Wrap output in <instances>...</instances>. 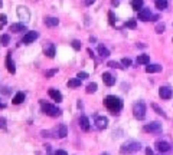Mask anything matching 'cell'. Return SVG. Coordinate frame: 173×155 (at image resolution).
<instances>
[{
    "instance_id": "obj_41",
    "label": "cell",
    "mask_w": 173,
    "mask_h": 155,
    "mask_svg": "<svg viewBox=\"0 0 173 155\" xmlns=\"http://www.w3.org/2000/svg\"><path fill=\"white\" fill-rule=\"evenodd\" d=\"M146 155H153V151L150 150V148H147V150H146Z\"/></svg>"
},
{
    "instance_id": "obj_46",
    "label": "cell",
    "mask_w": 173,
    "mask_h": 155,
    "mask_svg": "<svg viewBox=\"0 0 173 155\" xmlns=\"http://www.w3.org/2000/svg\"><path fill=\"white\" fill-rule=\"evenodd\" d=\"M3 106H5V105H3V104H0V108H3Z\"/></svg>"
},
{
    "instance_id": "obj_19",
    "label": "cell",
    "mask_w": 173,
    "mask_h": 155,
    "mask_svg": "<svg viewBox=\"0 0 173 155\" xmlns=\"http://www.w3.org/2000/svg\"><path fill=\"white\" fill-rule=\"evenodd\" d=\"M162 70V66L160 65H149L146 66V72L147 73H157V72H160Z\"/></svg>"
},
{
    "instance_id": "obj_1",
    "label": "cell",
    "mask_w": 173,
    "mask_h": 155,
    "mask_svg": "<svg viewBox=\"0 0 173 155\" xmlns=\"http://www.w3.org/2000/svg\"><path fill=\"white\" fill-rule=\"evenodd\" d=\"M104 105L108 108V111L111 112L112 115H116V114H118L120 111H121L123 108V100L120 99V98H117V96L114 95H108L105 99H104Z\"/></svg>"
},
{
    "instance_id": "obj_4",
    "label": "cell",
    "mask_w": 173,
    "mask_h": 155,
    "mask_svg": "<svg viewBox=\"0 0 173 155\" xmlns=\"http://www.w3.org/2000/svg\"><path fill=\"white\" fill-rule=\"evenodd\" d=\"M41 105H42V112L46 114V115H49V116H59L61 115V111L58 109L56 106L51 105V104H45L43 100L41 102Z\"/></svg>"
},
{
    "instance_id": "obj_32",
    "label": "cell",
    "mask_w": 173,
    "mask_h": 155,
    "mask_svg": "<svg viewBox=\"0 0 173 155\" xmlns=\"http://www.w3.org/2000/svg\"><path fill=\"white\" fill-rule=\"evenodd\" d=\"M126 26H127L128 29H136V27H137V23H136V20L134 19H130V20H127Z\"/></svg>"
},
{
    "instance_id": "obj_10",
    "label": "cell",
    "mask_w": 173,
    "mask_h": 155,
    "mask_svg": "<svg viewBox=\"0 0 173 155\" xmlns=\"http://www.w3.org/2000/svg\"><path fill=\"white\" fill-rule=\"evenodd\" d=\"M170 144L169 142H166V141H157L156 142V150L159 151V152H167V151H170Z\"/></svg>"
},
{
    "instance_id": "obj_36",
    "label": "cell",
    "mask_w": 173,
    "mask_h": 155,
    "mask_svg": "<svg viewBox=\"0 0 173 155\" xmlns=\"http://www.w3.org/2000/svg\"><path fill=\"white\" fill-rule=\"evenodd\" d=\"M56 72H58V69H51V70H46V72H45V76H46V78H52V76L55 75Z\"/></svg>"
},
{
    "instance_id": "obj_23",
    "label": "cell",
    "mask_w": 173,
    "mask_h": 155,
    "mask_svg": "<svg viewBox=\"0 0 173 155\" xmlns=\"http://www.w3.org/2000/svg\"><path fill=\"white\" fill-rule=\"evenodd\" d=\"M131 7H133V10L140 12V10L143 9V0H133V2H131Z\"/></svg>"
},
{
    "instance_id": "obj_15",
    "label": "cell",
    "mask_w": 173,
    "mask_h": 155,
    "mask_svg": "<svg viewBox=\"0 0 173 155\" xmlns=\"http://www.w3.org/2000/svg\"><path fill=\"white\" fill-rule=\"evenodd\" d=\"M45 25L48 26V27H55V26L59 25V20H58V17L48 16V17H45Z\"/></svg>"
},
{
    "instance_id": "obj_9",
    "label": "cell",
    "mask_w": 173,
    "mask_h": 155,
    "mask_svg": "<svg viewBox=\"0 0 173 155\" xmlns=\"http://www.w3.org/2000/svg\"><path fill=\"white\" fill-rule=\"evenodd\" d=\"M172 95H173V92L169 86H162V88L159 89V96H160L162 99H170Z\"/></svg>"
},
{
    "instance_id": "obj_5",
    "label": "cell",
    "mask_w": 173,
    "mask_h": 155,
    "mask_svg": "<svg viewBox=\"0 0 173 155\" xmlns=\"http://www.w3.org/2000/svg\"><path fill=\"white\" fill-rule=\"evenodd\" d=\"M16 13H17L19 20H22V23H26V22L31 20V12H29V9L25 7V6H19L17 10H16Z\"/></svg>"
},
{
    "instance_id": "obj_43",
    "label": "cell",
    "mask_w": 173,
    "mask_h": 155,
    "mask_svg": "<svg viewBox=\"0 0 173 155\" xmlns=\"http://www.w3.org/2000/svg\"><path fill=\"white\" fill-rule=\"evenodd\" d=\"M111 5H112V6H118V2H117V0H112Z\"/></svg>"
},
{
    "instance_id": "obj_38",
    "label": "cell",
    "mask_w": 173,
    "mask_h": 155,
    "mask_svg": "<svg viewBox=\"0 0 173 155\" xmlns=\"http://www.w3.org/2000/svg\"><path fill=\"white\" fill-rule=\"evenodd\" d=\"M6 19H7V17H6V15H0V25H5Z\"/></svg>"
},
{
    "instance_id": "obj_7",
    "label": "cell",
    "mask_w": 173,
    "mask_h": 155,
    "mask_svg": "<svg viewBox=\"0 0 173 155\" xmlns=\"http://www.w3.org/2000/svg\"><path fill=\"white\" fill-rule=\"evenodd\" d=\"M38 37H39V33H38V32H28V33L23 36V40H22V42H23L25 45H31L32 42H35Z\"/></svg>"
},
{
    "instance_id": "obj_26",
    "label": "cell",
    "mask_w": 173,
    "mask_h": 155,
    "mask_svg": "<svg viewBox=\"0 0 173 155\" xmlns=\"http://www.w3.org/2000/svg\"><path fill=\"white\" fill-rule=\"evenodd\" d=\"M156 7L159 10H164L167 7V0H156Z\"/></svg>"
},
{
    "instance_id": "obj_2",
    "label": "cell",
    "mask_w": 173,
    "mask_h": 155,
    "mask_svg": "<svg viewBox=\"0 0 173 155\" xmlns=\"http://www.w3.org/2000/svg\"><path fill=\"white\" fill-rule=\"evenodd\" d=\"M140 148H142V145H140V142H137V141H127V142H124L121 145V148H120V152L121 154H134V152H137V151H140Z\"/></svg>"
},
{
    "instance_id": "obj_35",
    "label": "cell",
    "mask_w": 173,
    "mask_h": 155,
    "mask_svg": "<svg viewBox=\"0 0 173 155\" xmlns=\"http://www.w3.org/2000/svg\"><path fill=\"white\" fill-rule=\"evenodd\" d=\"M72 48L75 50H81V42L79 40H72Z\"/></svg>"
},
{
    "instance_id": "obj_25",
    "label": "cell",
    "mask_w": 173,
    "mask_h": 155,
    "mask_svg": "<svg viewBox=\"0 0 173 155\" xmlns=\"http://www.w3.org/2000/svg\"><path fill=\"white\" fill-rule=\"evenodd\" d=\"M81 79H78V78H75V79H71L68 80V86L69 88H78V86H81Z\"/></svg>"
},
{
    "instance_id": "obj_22",
    "label": "cell",
    "mask_w": 173,
    "mask_h": 155,
    "mask_svg": "<svg viewBox=\"0 0 173 155\" xmlns=\"http://www.w3.org/2000/svg\"><path fill=\"white\" fill-rule=\"evenodd\" d=\"M149 62H150V56H149V55H140L137 58V63H138V65H147Z\"/></svg>"
},
{
    "instance_id": "obj_6",
    "label": "cell",
    "mask_w": 173,
    "mask_h": 155,
    "mask_svg": "<svg viewBox=\"0 0 173 155\" xmlns=\"http://www.w3.org/2000/svg\"><path fill=\"white\" fill-rule=\"evenodd\" d=\"M143 129L146 132H153V134H160L162 132V124L160 122H150L147 125H144Z\"/></svg>"
},
{
    "instance_id": "obj_16",
    "label": "cell",
    "mask_w": 173,
    "mask_h": 155,
    "mask_svg": "<svg viewBox=\"0 0 173 155\" xmlns=\"http://www.w3.org/2000/svg\"><path fill=\"white\" fill-rule=\"evenodd\" d=\"M49 96H51L53 100H56V102H61L62 100V93L59 92V90H56V89H49Z\"/></svg>"
},
{
    "instance_id": "obj_18",
    "label": "cell",
    "mask_w": 173,
    "mask_h": 155,
    "mask_svg": "<svg viewBox=\"0 0 173 155\" xmlns=\"http://www.w3.org/2000/svg\"><path fill=\"white\" fill-rule=\"evenodd\" d=\"M79 126L82 131H90V121L86 116H81L79 118Z\"/></svg>"
},
{
    "instance_id": "obj_27",
    "label": "cell",
    "mask_w": 173,
    "mask_h": 155,
    "mask_svg": "<svg viewBox=\"0 0 173 155\" xmlns=\"http://www.w3.org/2000/svg\"><path fill=\"white\" fill-rule=\"evenodd\" d=\"M9 42H10L9 35H2V36H0V43H2L3 46H7V45H9Z\"/></svg>"
},
{
    "instance_id": "obj_13",
    "label": "cell",
    "mask_w": 173,
    "mask_h": 155,
    "mask_svg": "<svg viewBox=\"0 0 173 155\" xmlns=\"http://www.w3.org/2000/svg\"><path fill=\"white\" fill-rule=\"evenodd\" d=\"M102 80H104V83H105L107 86H112L114 83H116V78H114L111 73H108V72L102 73Z\"/></svg>"
},
{
    "instance_id": "obj_37",
    "label": "cell",
    "mask_w": 173,
    "mask_h": 155,
    "mask_svg": "<svg viewBox=\"0 0 173 155\" xmlns=\"http://www.w3.org/2000/svg\"><path fill=\"white\" fill-rule=\"evenodd\" d=\"M76 78H78V79H86V78H88V73H85V72H79V73H78V75H76Z\"/></svg>"
},
{
    "instance_id": "obj_31",
    "label": "cell",
    "mask_w": 173,
    "mask_h": 155,
    "mask_svg": "<svg viewBox=\"0 0 173 155\" xmlns=\"http://www.w3.org/2000/svg\"><path fill=\"white\" fill-rule=\"evenodd\" d=\"M164 29H166L164 23H157L156 25V33H159V35H162L163 32H164Z\"/></svg>"
},
{
    "instance_id": "obj_20",
    "label": "cell",
    "mask_w": 173,
    "mask_h": 155,
    "mask_svg": "<svg viewBox=\"0 0 173 155\" xmlns=\"http://www.w3.org/2000/svg\"><path fill=\"white\" fill-rule=\"evenodd\" d=\"M23 100H25V93H23V92H17L15 95V98H13V104H15V105H19Z\"/></svg>"
},
{
    "instance_id": "obj_3",
    "label": "cell",
    "mask_w": 173,
    "mask_h": 155,
    "mask_svg": "<svg viewBox=\"0 0 173 155\" xmlns=\"http://www.w3.org/2000/svg\"><path fill=\"white\" fill-rule=\"evenodd\" d=\"M133 115L137 119H143L146 116V104L143 100H138V102L134 104V106H133Z\"/></svg>"
},
{
    "instance_id": "obj_44",
    "label": "cell",
    "mask_w": 173,
    "mask_h": 155,
    "mask_svg": "<svg viewBox=\"0 0 173 155\" xmlns=\"http://www.w3.org/2000/svg\"><path fill=\"white\" fill-rule=\"evenodd\" d=\"M2 5H3V2H2V0H0V7H2Z\"/></svg>"
},
{
    "instance_id": "obj_24",
    "label": "cell",
    "mask_w": 173,
    "mask_h": 155,
    "mask_svg": "<svg viewBox=\"0 0 173 155\" xmlns=\"http://www.w3.org/2000/svg\"><path fill=\"white\" fill-rule=\"evenodd\" d=\"M68 135V129H66V125H59V128H58V136L59 138H65V136Z\"/></svg>"
},
{
    "instance_id": "obj_29",
    "label": "cell",
    "mask_w": 173,
    "mask_h": 155,
    "mask_svg": "<svg viewBox=\"0 0 173 155\" xmlns=\"http://www.w3.org/2000/svg\"><path fill=\"white\" fill-rule=\"evenodd\" d=\"M107 66H110V68H116V69H121V68H124V66H120V63L116 62V60H108Z\"/></svg>"
},
{
    "instance_id": "obj_14",
    "label": "cell",
    "mask_w": 173,
    "mask_h": 155,
    "mask_svg": "<svg viewBox=\"0 0 173 155\" xmlns=\"http://www.w3.org/2000/svg\"><path fill=\"white\" fill-rule=\"evenodd\" d=\"M10 32H13V33L26 32V25L25 23H13V25H10Z\"/></svg>"
},
{
    "instance_id": "obj_40",
    "label": "cell",
    "mask_w": 173,
    "mask_h": 155,
    "mask_svg": "<svg viewBox=\"0 0 173 155\" xmlns=\"http://www.w3.org/2000/svg\"><path fill=\"white\" fill-rule=\"evenodd\" d=\"M94 2H95V0H85V5H86V6H91Z\"/></svg>"
},
{
    "instance_id": "obj_34",
    "label": "cell",
    "mask_w": 173,
    "mask_h": 155,
    "mask_svg": "<svg viewBox=\"0 0 173 155\" xmlns=\"http://www.w3.org/2000/svg\"><path fill=\"white\" fill-rule=\"evenodd\" d=\"M121 65L124 66V68L131 66V59H128V58H124V59H121Z\"/></svg>"
},
{
    "instance_id": "obj_33",
    "label": "cell",
    "mask_w": 173,
    "mask_h": 155,
    "mask_svg": "<svg viewBox=\"0 0 173 155\" xmlns=\"http://www.w3.org/2000/svg\"><path fill=\"white\" fill-rule=\"evenodd\" d=\"M108 20H110V25H111V26L116 25L117 19H116V16H114V13H112V12H108Z\"/></svg>"
},
{
    "instance_id": "obj_28",
    "label": "cell",
    "mask_w": 173,
    "mask_h": 155,
    "mask_svg": "<svg viewBox=\"0 0 173 155\" xmlns=\"http://www.w3.org/2000/svg\"><path fill=\"white\" fill-rule=\"evenodd\" d=\"M95 90H97V83H94V82L86 86V93H94Z\"/></svg>"
},
{
    "instance_id": "obj_21",
    "label": "cell",
    "mask_w": 173,
    "mask_h": 155,
    "mask_svg": "<svg viewBox=\"0 0 173 155\" xmlns=\"http://www.w3.org/2000/svg\"><path fill=\"white\" fill-rule=\"evenodd\" d=\"M98 53H100L101 58H108V56H110V50H108L105 46L98 45Z\"/></svg>"
},
{
    "instance_id": "obj_30",
    "label": "cell",
    "mask_w": 173,
    "mask_h": 155,
    "mask_svg": "<svg viewBox=\"0 0 173 155\" xmlns=\"http://www.w3.org/2000/svg\"><path fill=\"white\" fill-rule=\"evenodd\" d=\"M152 108H153V109H154V111H156V114H159V115H162L163 118H166V114H164V112H163V109H162V108H159V106L156 105V104H153V105H152Z\"/></svg>"
},
{
    "instance_id": "obj_8",
    "label": "cell",
    "mask_w": 173,
    "mask_h": 155,
    "mask_svg": "<svg viewBox=\"0 0 173 155\" xmlns=\"http://www.w3.org/2000/svg\"><path fill=\"white\" fill-rule=\"evenodd\" d=\"M152 10L149 9V7H144L138 12V19L143 20V22H149V20L152 19Z\"/></svg>"
},
{
    "instance_id": "obj_12",
    "label": "cell",
    "mask_w": 173,
    "mask_h": 155,
    "mask_svg": "<svg viewBox=\"0 0 173 155\" xmlns=\"http://www.w3.org/2000/svg\"><path fill=\"white\" fill-rule=\"evenodd\" d=\"M43 52H45V55L48 58H53L55 56V46H53V43H46L43 46Z\"/></svg>"
},
{
    "instance_id": "obj_42",
    "label": "cell",
    "mask_w": 173,
    "mask_h": 155,
    "mask_svg": "<svg viewBox=\"0 0 173 155\" xmlns=\"http://www.w3.org/2000/svg\"><path fill=\"white\" fill-rule=\"evenodd\" d=\"M0 122H2V126H3V128H6V119H3V118H2V119H0Z\"/></svg>"
},
{
    "instance_id": "obj_45",
    "label": "cell",
    "mask_w": 173,
    "mask_h": 155,
    "mask_svg": "<svg viewBox=\"0 0 173 155\" xmlns=\"http://www.w3.org/2000/svg\"><path fill=\"white\" fill-rule=\"evenodd\" d=\"M101 155H110V154H107V152H104V154H101Z\"/></svg>"
},
{
    "instance_id": "obj_17",
    "label": "cell",
    "mask_w": 173,
    "mask_h": 155,
    "mask_svg": "<svg viewBox=\"0 0 173 155\" xmlns=\"http://www.w3.org/2000/svg\"><path fill=\"white\" fill-rule=\"evenodd\" d=\"M12 53H9L7 55V58H6V66H7V70L10 72V73H15L16 72V68H15V63H13V60H12Z\"/></svg>"
},
{
    "instance_id": "obj_39",
    "label": "cell",
    "mask_w": 173,
    "mask_h": 155,
    "mask_svg": "<svg viewBox=\"0 0 173 155\" xmlns=\"http://www.w3.org/2000/svg\"><path fill=\"white\" fill-rule=\"evenodd\" d=\"M55 155H68V154H66L65 151H62V150H59V151H56V152H55Z\"/></svg>"
},
{
    "instance_id": "obj_11",
    "label": "cell",
    "mask_w": 173,
    "mask_h": 155,
    "mask_svg": "<svg viewBox=\"0 0 173 155\" xmlns=\"http://www.w3.org/2000/svg\"><path fill=\"white\" fill-rule=\"evenodd\" d=\"M108 125V119L105 116H97L95 118V126L98 129H105Z\"/></svg>"
}]
</instances>
